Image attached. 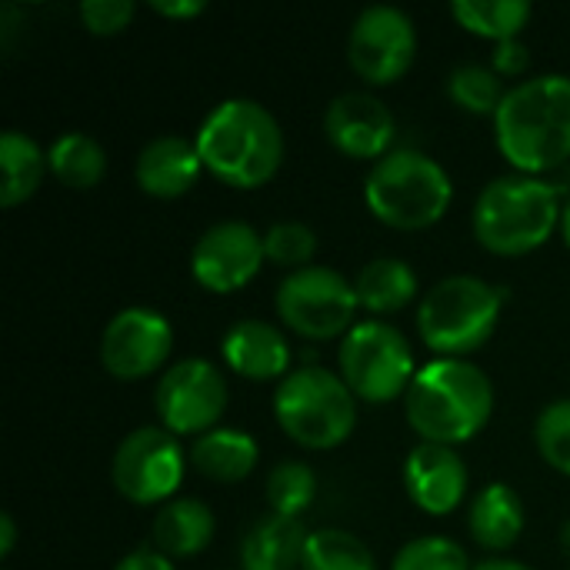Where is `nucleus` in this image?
<instances>
[{"label":"nucleus","mask_w":570,"mask_h":570,"mask_svg":"<svg viewBox=\"0 0 570 570\" xmlns=\"http://www.w3.org/2000/svg\"><path fill=\"white\" fill-rule=\"evenodd\" d=\"M317 494V478L304 461H281L267 474V501L274 514L297 518Z\"/></svg>","instance_id":"obj_29"},{"label":"nucleus","mask_w":570,"mask_h":570,"mask_svg":"<svg viewBox=\"0 0 570 570\" xmlns=\"http://www.w3.org/2000/svg\"><path fill=\"white\" fill-rule=\"evenodd\" d=\"M110 478L117 491L134 504H157L180 488L184 478V448L174 431L164 428H137L130 431L110 464Z\"/></svg>","instance_id":"obj_10"},{"label":"nucleus","mask_w":570,"mask_h":570,"mask_svg":"<svg viewBox=\"0 0 570 570\" xmlns=\"http://www.w3.org/2000/svg\"><path fill=\"white\" fill-rule=\"evenodd\" d=\"M504 291L474 274H451L438 281L421 307L417 331L444 357H461L478 351L498 327Z\"/></svg>","instance_id":"obj_6"},{"label":"nucleus","mask_w":570,"mask_h":570,"mask_svg":"<svg viewBox=\"0 0 570 570\" xmlns=\"http://www.w3.org/2000/svg\"><path fill=\"white\" fill-rule=\"evenodd\" d=\"M170 347H174L170 321L144 304L117 311L100 334V361L120 381L154 374L167 361Z\"/></svg>","instance_id":"obj_13"},{"label":"nucleus","mask_w":570,"mask_h":570,"mask_svg":"<svg viewBox=\"0 0 570 570\" xmlns=\"http://www.w3.org/2000/svg\"><path fill=\"white\" fill-rule=\"evenodd\" d=\"M200 167L204 160L194 140L180 134H157L140 147L134 174L150 197H180L194 187Z\"/></svg>","instance_id":"obj_17"},{"label":"nucleus","mask_w":570,"mask_h":570,"mask_svg":"<svg viewBox=\"0 0 570 570\" xmlns=\"http://www.w3.org/2000/svg\"><path fill=\"white\" fill-rule=\"evenodd\" d=\"M274 417L297 444L334 448L354 431L357 401L341 374L297 367L274 391Z\"/></svg>","instance_id":"obj_7"},{"label":"nucleus","mask_w":570,"mask_h":570,"mask_svg":"<svg viewBox=\"0 0 570 570\" xmlns=\"http://www.w3.org/2000/svg\"><path fill=\"white\" fill-rule=\"evenodd\" d=\"M404 411L411 428L431 444L471 441L494 411L491 377L464 357H438L424 364L407 394Z\"/></svg>","instance_id":"obj_3"},{"label":"nucleus","mask_w":570,"mask_h":570,"mask_svg":"<svg viewBox=\"0 0 570 570\" xmlns=\"http://www.w3.org/2000/svg\"><path fill=\"white\" fill-rule=\"evenodd\" d=\"M150 7L164 17H194V13L207 10L204 0H150Z\"/></svg>","instance_id":"obj_36"},{"label":"nucleus","mask_w":570,"mask_h":570,"mask_svg":"<svg viewBox=\"0 0 570 570\" xmlns=\"http://www.w3.org/2000/svg\"><path fill=\"white\" fill-rule=\"evenodd\" d=\"M47 154L40 150V144L23 134V130H3L0 134V204L3 207H13L20 200H27L40 180H43V170H47Z\"/></svg>","instance_id":"obj_24"},{"label":"nucleus","mask_w":570,"mask_h":570,"mask_svg":"<svg viewBox=\"0 0 570 570\" xmlns=\"http://www.w3.org/2000/svg\"><path fill=\"white\" fill-rule=\"evenodd\" d=\"M524 521H528L524 518V501L508 484H488L474 498L471 514H468V524H471L474 541L484 544V548H491V551L511 548L521 538Z\"/></svg>","instance_id":"obj_22"},{"label":"nucleus","mask_w":570,"mask_h":570,"mask_svg":"<svg viewBox=\"0 0 570 570\" xmlns=\"http://www.w3.org/2000/svg\"><path fill=\"white\" fill-rule=\"evenodd\" d=\"M114 570H177V568L167 561V554L140 548V551H134V554L120 558V561L114 564Z\"/></svg>","instance_id":"obj_35"},{"label":"nucleus","mask_w":570,"mask_h":570,"mask_svg":"<svg viewBox=\"0 0 570 570\" xmlns=\"http://www.w3.org/2000/svg\"><path fill=\"white\" fill-rule=\"evenodd\" d=\"M47 164L60 184L73 190H87L100 184V177L107 174V150L94 134L67 130L47 147Z\"/></svg>","instance_id":"obj_25"},{"label":"nucleus","mask_w":570,"mask_h":570,"mask_svg":"<svg viewBox=\"0 0 570 570\" xmlns=\"http://www.w3.org/2000/svg\"><path fill=\"white\" fill-rule=\"evenodd\" d=\"M307 538L311 531L301 524V518L267 514L244 534L240 564L244 570H294L304 564Z\"/></svg>","instance_id":"obj_19"},{"label":"nucleus","mask_w":570,"mask_h":570,"mask_svg":"<svg viewBox=\"0 0 570 570\" xmlns=\"http://www.w3.org/2000/svg\"><path fill=\"white\" fill-rule=\"evenodd\" d=\"M561 548L570 554V521L564 524V531H561Z\"/></svg>","instance_id":"obj_40"},{"label":"nucleus","mask_w":570,"mask_h":570,"mask_svg":"<svg viewBox=\"0 0 570 570\" xmlns=\"http://www.w3.org/2000/svg\"><path fill=\"white\" fill-rule=\"evenodd\" d=\"M220 351H224V361L250 381H267L277 374L287 377V367H291L287 337L274 324L257 321V317L234 321L220 341Z\"/></svg>","instance_id":"obj_18"},{"label":"nucleus","mask_w":570,"mask_h":570,"mask_svg":"<svg viewBox=\"0 0 570 570\" xmlns=\"http://www.w3.org/2000/svg\"><path fill=\"white\" fill-rule=\"evenodd\" d=\"M391 570H471V561L451 538H414L394 554Z\"/></svg>","instance_id":"obj_30"},{"label":"nucleus","mask_w":570,"mask_h":570,"mask_svg":"<svg viewBox=\"0 0 570 570\" xmlns=\"http://www.w3.org/2000/svg\"><path fill=\"white\" fill-rule=\"evenodd\" d=\"M561 230H564V240L570 244V200L564 204V210H561Z\"/></svg>","instance_id":"obj_39"},{"label":"nucleus","mask_w":570,"mask_h":570,"mask_svg":"<svg viewBox=\"0 0 570 570\" xmlns=\"http://www.w3.org/2000/svg\"><path fill=\"white\" fill-rule=\"evenodd\" d=\"M361 307L354 284L324 264L291 271L277 287V314L304 337H334L351 331L354 311Z\"/></svg>","instance_id":"obj_9"},{"label":"nucleus","mask_w":570,"mask_h":570,"mask_svg":"<svg viewBox=\"0 0 570 570\" xmlns=\"http://www.w3.org/2000/svg\"><path fill=\"white\" fill-rule=\"evenodd\" d=\"M341 377L347 387L374 404L407 394L417 367L407 337L387 321H357L341 341Z\"/></svg>","instance_id":"obj_8"},{"label":"nucleus","mask_w":570,"mask_h":570,"mask_svg":"<svg viewBox=\"0 0 570 570\" xmlns=\"http://www.w3.org/2000/svg\"><path fill=\"white\" fill-rule=\"evenodd\" d=\"M451 174L424 150L397 147L387 150L364 180L367 207L391 227L417 230L444 217L451 207Z\"/></svg>","instance_id":"obj_5"},{"label":"nucleus","mask_w":570,"mask_h":570,"mask_svg":"<svg viewBox=\"0 0 570 570\" xmlns=\"http://www.w3.org/2000/svg\"><path fill=\"white\" fill-rule=\"evenodd\" d=\"M534 441L548 464L570 474V397L551 401L534 424Z\"/></svg>","instance_id":"obj_31"},{"label":"nucleus","mask_w":570,"mask_h":570,"mask_svg":"<svg viewBox=\"0 0 570 570\" xmlns=\"http://www.w3.org/2000/svg\"><path fill=\"white\" fill-rule=\"evenodd\" d=\"M264 257V237L247 220H217L197 237L190 271L207 291L227 294L244 287L261 271Z\"/></svg>","instance_id":"obj_14"},{"label":"nucleus","mask_w":570,"mask_h":570,"mask_svg":"<svg viewBox=\"0 0 570 570\" xmlns=\"http://www.w3.org/2000/svg\"><path fill=\"white\" fill-rule=\"evenodd\" d=\"M194 144L214 177L244 190L271 180L284 160V130L277 117L250 97L220 100L197 127Z\"/></svg>","instance_id":"obj_2"},{"label":"nucleus","mask_w":570,"mask_h":570,"mask_svg":"<svg viewBox=\"0 0 570 570\" xmlns=\"http://www.w3.org/2000/svg\"><path fill=\"white\" fill-rule=\"evenodd\" d=\"M354 291L371 314H391L417 294V274L401 257H374L357 271Z\"/></svg>","instance_id":"obj_23"},{"label":"nucleus","mask_w":570,"mask_h":570,"mask_svg":"<svg viewBox=\"0 0 570 570\" xmlns=\"http://www.w3.org/2000/svg\"><path fill=\"white\" fill-rule=\"evenodd\" d=\"M304 570H377L371 548L344 531V528H321L311 531L304 548Z\"/></svg>","instance_id":"obj_26"},{"label":"nucleus","mask_w":570,"mask_h":570,"mask_svg":"<svg viewBox=\"0 0 570 570\" xmlns=\"http://www.w3.org/2000/svg\"><path fill=\"white\" fill-rule=\"evenodd\" d=\"M448 94L471 114H498L508 90L498 70L484 63H461L448 77Z\"/></svg>","instance_id":"obj_28"},{"label":"nucleus","mask_w":570,"mask_h":570,"mask_svg":"<svg viewBox=\"0 0 570 570\" xmlns=\"http://www.w3.org/2000/svg\"><path fill=\"white\" fill-rule=\"evenodd\" d=\"M494 134L501 154L521 170L538 177L570 157V77L538 73L514 83L498 114Z\"/></svg>","instance_id":"obj_1"},{"label":"nucleus","mask_w":570,"mask_h":570,"mask_svg":"<svg viewBox=\"0 0 570 570\" xmlns=\"http://www.w3.org/2000/svg\"><path fill=\"white\" fill-rule=\"evenodd\" d=\"M417 53V30L407 10L394 3H371L357 13L347 33L351 67L371 83L397 80Z\"/></svg>","instance_id":"obj_11"},{"label":"nucleus","mask_w":570,"mask_h":570,"mask_svg":"<svg viewBox=\"0 0 570 570\" xmlns=\"http://www.w3.org/2000/svg\"><path fill=\"white\" fill-rule=\"evenodd\" d=\"M80 17L94 33H117L134 17V0H83Z\"/></svg>","instance_id":"obj_33"},{"label":"nucleus","mask_w":570,"mask_h":570,"mask_svg":"<svg viewBox=\"0 0 570 570\" xmlns=\"http://www.w3.org/2000/svg\"><path fill=\"white\" fill-rule=\"evenodd\" d=\"M407 498L428 514H448L461 504L468 491V468L461 454L448 444L421 441L404 461Z\"/></svg>","instance_id":"obj_16"},{"label":"nucleus","mask_w":570,"mask_h":570,"mask_svg":"<svg viewBox=\"0 0 570 570\" xmlns=\"http://www.w3.org/2000/svg\"><path fill=\"white\" fill-rule=\"evenodd\" d=\"M324 130L337 150L381 160L394 140V114L381 97L367 90H344L327 104Z\"/></svg>","instance_id":"obj_15"},{"label":"nucleus","mask_w":570,"mask_h":570,"mask_svg":"<svg viewBox=\"0 0 570 570\" xmlns=\"http://www.w3.org/2000/svg\"><path fill=\"white\" fill-rule=\"evenodd\" d=\"M257 441L247 431L237 428H214L204 431L194 444H190V464L214 481H240L254 471L257 464Z\"/></svg>","instance_id":"obj_21"},{"label":"nucleus","mask_w":570,"mask_h":570,"mask_svg":"<svg viewBox=\"0 0 570 570\" xmlns=\"http://www.w3.org/2000/svg\"><path fill=\"white\" fill-rule=\"evenodd\" d=\"M471 570H534V568H528L524 561H511V558H488V561L474 564Z\"/></svg>","instance_id":"obj_38"},{"label":"nucleus","mask_w":570,"mask_h":570,"mask_svg":"<svg viewBox=\"0 0 570 570\" xmlns=\"http://www.w3.org/2000/svg\"><path fill=\"white\" fill-rule=\"evenodd\" d=\"M264 250L271 261L287 267H307L317 250V234L304 220H277L264 234Z\"/></svg>","instance_id":"obj_32"},{"label":"nucleus","mask_w":570,"mask_h":570,"mask_svg":"<svg viewBox=\"0 0 570 570\" xmlns=\"http://www.w3.org/2000/svg\"><path fill=\"white\" fill-rule=\"evenodd\" d=\"M13 541H17V528H13V518L10 514H0V554L7 558L13 551Z\"/></svg>","instance_id":"obj_37"},{"label":"nucleus","mask_w":570,"mask_h":570,"mask_svg":"<svg viewBox=\"0 0 570 570\" xmlns=\"http://www.w3.org/2000/svg\"><path fill=\"white\" fill-rule=\"evenodd\" d=\"M528 60H531L528 43H521L518 37L498 40V47H494V67H498V73H521L528 67Z\"/></svg>","instance_id":"obj_34"},{"label":"nucleus","mask_w":570,"mask_h":570,"mask_svg":"<svg viewBox=\"0 0 570 570\" xmlns=\"http://www.w3.org/2000/svg\"><path fill=\"white\" fill-rule=\"evenodd\" d=\"M451 13L474 33L511 40L531 17L528 0H454Z\"/></svg>","instance_id":"obj_27"},{"label":"nucleus","mask_w":570,"mask_h":570,"mask_svg":"<svg viewBox=\"0 0 570 570\" xmlns=\"http://www.w3.org/2000/svg\"><path fill=\"white\" fill-rule=\"evenodd\" d=\"M224 407L227 381L204 357L177 361L157 384V414L174 434H204L207 428L214 431Z\"/></svg>","instance_id":"obj_12"},{"label":"nucleus","mask_w":570,"mask_h":570,"mask_svg":"<svg viewBox=\"0 0 570 570\" xmlns=\"http://www.w3.org/2000/svg\"><path fill=\"white\" fill-rule=\"evenodd\" d=\"M214 511L200 498L167 501L154 518V541L167 558H187L210 544L214 538Z\"/></svg>","instance_id":"obj_20"},{"label":"nucleus","mask_w":570,"mask_h":570,"mask_svg":"<svg viewBox=\"0 0 570 570\" xmlns=\"http://www.w3.org/2000/svg\"><path fill=\"white\" fill-rule=\"evenodd\" d=\"M558 220V187L531 174L494 177L474 204V234L498 254H528L541 247Z\"/></svg>","instance_id":"obj_4"}]
</instances>
